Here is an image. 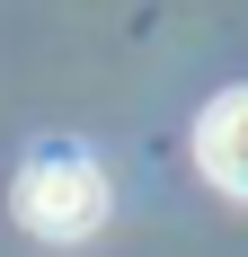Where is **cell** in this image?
Wrapping results in <instances>:
<instances>
[{"label": "cell", "instance_id": "cell-1", "mask_svg": "<svg viewBox=\"0 0 248 257\" xmlns=\"http://www.w3.org/2000/svg\"><path fill=\"white\" fill-rule=\"evenodd\" d=\"M9 213H18V231H36V239H89L106 222V169L89 151H71V142H53V151H36L18 169Z\"/></svg>", "mask_w": 248, "mask_h": 257}, {"label": "cell", "instance_id": "cell-2", "mask_svg": "<svg viewBox=\"0 0 248 257\" xmlns=\"http://www.w3.org/2000/svg\"><path fill=\"white\" fill-rule=\"evenodd\" d=\"M195 169L222 186V195L248 204V89H222V98L204 106V124H195Z\"/></svg>", "mask_w": 248, "mask_h": 257}]
</instances>
